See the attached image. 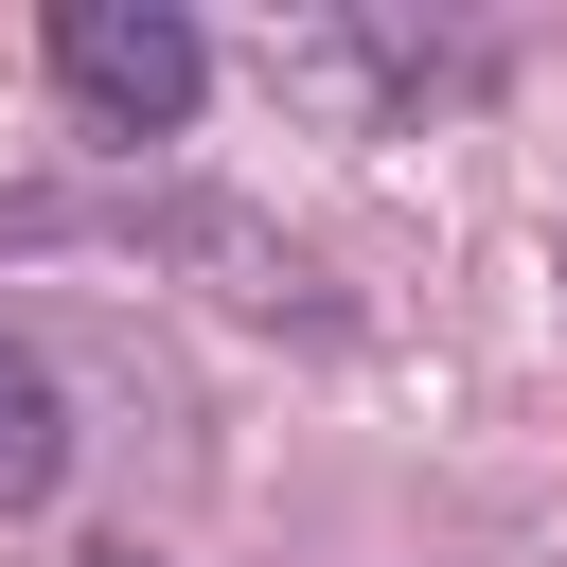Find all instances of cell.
<instances>
[{"mask_svg":"<svg viewBox=\"0 0 567 567\" xmlns=\"http://www.w3.org/2000/svg\"><path fill=\"white\" fill-rule=\"evenodd\" d=\"M71 478V390H53V354L0 319V514H35Z\"/></svg>","mask_w":567,"mask_h":567,"instance_id":"2","label":"cell"},{"mask_svg":"<svg viewBox=\"0 0 567 567\" xmlns=\"http://www.w3.org/2000/svg\"><path fill=\"white\" fill-rule=\"evenodd\" d=\"M89 567H142V549H89Z\"/></svg>","mask_w":567,"mask_h":567,"instance_id":"3","label":"cell"},{"mask_svg":"<svg viewBox=\"0 0 567 567\" xmlns=\"http://www.w3.org/2000/svg\"><path fill=\"white\" fill-rule=\"evenodd\" d=\"M53 89L106 124V142H177L195 89H213V35L177 0H53Z\"/></svg>","mask_w":567,"mask_h":567,"instance_id":"1","label":"cell"}]
</instances>
